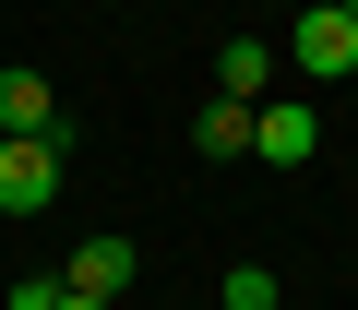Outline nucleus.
<instances>
[{
  "instance_id": "5",
  "label": "nucleus",
  "mask_w": 358,
  "mask_h": 310,
  "mask_svg": "<svg viewBox=\"0 0 358 310\" xmlns=\"http://www.w3.org/2000/svg\"><path fill=\"white\" fill-rule=\"evenodd\" d=\"M0 131H60V84L13 60V72H0Z\"/></svg>"
},
{
  "instance_id": "10",
  "label": "nucleus",
  "mask_w": 358,
  "mask_h": 310,
  "mask_svg": "<svg viewBox=\"0 0 358 310\" xmlns=\"http://www.w3.org/2000/svg\"><path fill=\"white\" fill-rule=\"evenodd\" d=\"M60 310H120V298H60Z\"/></svg>"
},
{
  "instance_id": "7",
  "label": "nucleus",
  "mask_w": 358,
  "mask_h": 310,
  "mask_svg": "<svg viewBox=\"0 0 358 310\" xmlns=\"http://www.w3.org/2000/svg\"><path fill=\"white\" fill-rule=\"evenodd\" d=\"M251 119H263V108H239V96H203L192 143H203V155H251Z\"/></svg>"
},
{
  "instance_id": "8",
  "label": "nucleus",
  "mask_w": 358,
  "mask_h": 310,
  "mask_svg": "<svg viewBox=\"0 0 358 310\" xmlns=\"http://www.w3.org/2000/svg\"><path fill=\"white\" fill-rule=\"evenodd\" d=\"M215 310H287V298H275V274H263V263H227V286H215Z\"/></svg>"
},
{
  "instance_id": "1",
  "label": "nucleus",
  "mask_w": 358,
  "mask_h": 310,
  "mask_svg": "<svg viewBox=\"0 0 358 310\" xmlns=\"http://www.w3.org/2000/svg\"><path fill=\"white\" fill-rule=\"evenodd\" d=\"M60 131H0V215H48L60 203Z\"/></svg>"
},
{
  "instance_id": "9",
  "label": "nucleus",
  "mask_w": 358,
  "mask_h": 310,
  "mask_svg": "<svg viewBox=\"0 0 358 310\" xmlns=\"http://www.w3.org/2000/svg\"><path fill=\"white\" fill-rule=\"evenodd\" d=\"M60 298H72L60 274H13V310H60Z\"/></svg>"
},
{
  "instance_id": "6",
  "label": "nucleus",
  "mask_w": 358,
  "mask_h": 310,
  "mask_svg": "<svg viewBox=\"0 0 358 310\" xmlns=\"http://www.w3.org/2000/svg\"><path fill=\"white\" fill-rule=\"evenodd\" d=\"M263 72H275V48H263V36H227V48H215V96L263 108Z\"/></svg>"
},
{
  "instance_id": "2",
  "label": "nucleus",
  "mask_w": 358,
  "mask_h": 310,
  "mask_svg": "<svg viewBox=\"0 0 358 310\" xmlns=\"http://www.w3.org/2000/svg\"><path fill=\"white\" fill-rule=\"evenodd\" d=\"M287 72H299V84H346V72H358V13L310 0V13L287 24Z\"/></svg>"
},
{
  "instance_id": "11",
  "label": "nucleus",
  "mask_w": 358,
  "mask_h": 310,
  "mask_svg": "<svg viewBox=\"0 0 358 310\" xmlns=\"http://www.w3.org/2000/svg\"><path fill=\"white\" fill-rule=\"evenodd\" d=\"M334 13H358V0H334Z\"/></svg>"
},
{
  "instance_id": "3",
  "label": "nucleus",
  "mask_w": 358,
  "mask_h": 310,
  "mask_svg": "<svg viewBox=\"0 0 358 310\" xmlns=\"http://www.w3.org/2000/svg\"><path fill=\"white\" fill-rule=\"evenodd\" d=\"M251 155H263V168H310V155H322V108H310V96H263Z\"/></svg>"
},
{
  "instance_id": "4",
  "label": "nucleus",
  "mask_w": 358,
  "mask_h": 310,
  "mask_svg": "<svg viewBox=\"0 0 358 310\" xmlns=\"http://www.w3.org/2000/svg\"><path fill=\"white\" fill-rule=\"evenodd\" d=\"M131 274H143V251H131V239H84V251H72V274H60V286H72V298H120V286H131Z\"/></svg>"
}]
</instances>
